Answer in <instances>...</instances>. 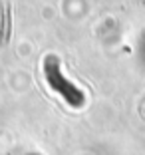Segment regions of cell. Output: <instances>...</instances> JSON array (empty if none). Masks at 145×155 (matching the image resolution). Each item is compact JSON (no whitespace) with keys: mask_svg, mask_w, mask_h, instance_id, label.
Returning <instances> with one entry per match:
<instances>
[{"mask_svg":"<svg viewBox=\"0 0 145 155\" xmlns=\"http://www.w3.org/2000/svg\"><path fill=\"white\" fill-rule=\"evenodd\" d=\"M44 74H46V82H48V86H50L52 90L58 91L70 105L80 107V105L84 104V94L60 74V64H58V60H56L54 56H48V58H46Z\"/></svg>","mask_w":145,"mask_h":155,"instance_id":"obj_1","label":"cell"}]
</instances>
